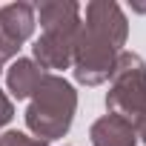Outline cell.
Here are the masks:
<instances>
[{
  "label": "cell",
  "mask_w": 146,
  "mask_h": 146,
  "mask_svg": "<svg viewBox=\"0 0 146 146\" xmlns=\"http://www.w3.org/2000/svg\"><path fill=\"white\" fill-rule=\"evenodd\" d=\"M43 75H46V72L32 57H15L12 66L6 69V86H9L12 98L26 100V98L35 95V89H37V83H40Z\"/></svg>",
  "instance_id": "7"
},
{
  "label": "cell",
  "mask_w": 146,
  "mask_h": 146,
  "mask_svg": "<svg viewBox=\"0 0 146 146\" xmlns=\"http://www.w3.org/2000/svg\"><path fill=\"white\" fill-rule=\"evenodd\" d=\"M135 132H137V140L146 143V117H140V120L135 123Z\"/></svg>",
  "instance_id": "10"
},
{
  "label": "cell",
  "mask_w": 146,
  "mask_h": 146,
  "mask_svg": "<svg viewBox=\"0 0 146 146\" xmlns=\"http://www.w3.org/2000/svg\"><path fill=\"white\" fill-rule=\"evenodd\" d=\"M78 112V92L66 78L60 75H46L40 78L32 103L26 109V129L37 137V140H57L72 129Z\"/></svg>",
  "instance_id": "3"
},
{
  "label": "cell",
  "mask_w": 146,
  "mask_h": 146,
  "mask_svg": "<svg viewBox=\"0 0 146 146\" xmlns=\"http://www.w3.org/2000/svg\"><path fill=\"white\" fill-rule=\"evenodd\" d=\"M92 146H135L137 143V132L129 120H123L120 115H103L92 123L89 129Z\"/></svg>",
  "instance_id": "6"
},
{
  "label": "cell",
  "mask_w": 146,
  "mask_h": 146,
  "mask_svg": "<svg viewBox=\"0 0 146 146\" xmlns=\"http://www.w3.org/2000/svg\"><path fill=\"white\" fill-rule=\"evenodd\" d=\"M12 117H15V103H12V98L3 89H0V129H3Z\"/></svg>",
  "instance_id": "9"
},
{
  "label": "cell",
  "mask_w": 146,
  "mask_h": 146,
  "mask_svg": "<svg viewBox=\"0 0 146 146\" xmlns=\"http://www.w3.org/2000/svg\"><path fill=\"white\" fill-rule=\"evenodd\" d=\"M126 35H129V23L117 3H112V0L86 3V15L75 37V54H72L75 80L83 86L106 83L112 78L117 54L123 52Z\"/></svg>",
  "instance_id": "1"
},
{
  "label": "cell",
  "mask_w": 146,
  "mask_h": 146,
  "mask_svg": "<svg viewBox=\"0 0 146 146\" xmlns=\"http://www.w3.org/2000/svg\"><path fill=\"white\" fill-rule=\"evenodd\" d=\"M35 17L40 20V37L32 46V60L57 75L60 69H72L75 37L83 23V9L75 0H43L35 6Z\"/></svg>",
  "instance_id": "2"
},
{
  "label": "cell",
  "mask_w": 146,
  "mask_h": 146,
  "mask_svg": "<svg viewBox=\"0 0 146 146\" xmlns=\"http://www.w3.org/2000/svg\"><path fill=\"white\" fill-rule=\"evenodd\" d=\"M0 146H49L46 140H37L26 132H17V129H9L0 135Z\"/></svg>",
  "instance_id": "8"
},
{
  "label": "cell",
  "mask_w": 146,
  "mask_h": 146,
  "mask_svg": "<svg viewBox=\"0 0 146 146\" xmlns=\"http://www.w3.org/2000/svg\"><path fill=\"white\" fill-rule=\"evenodd\" d=\"M37 17L32 3L0 6V60H15L20 46L35 35Z\"/></svg>",
  "instance_id": "5"
},
{
  "label": "cell",
  "mask_w": 146,
  "mask_h": 146,
  "mask_svg": "<svg viewBox=\"0 0 146 146\" xmlns=\"http://www.w3.org/2000/svg\"><path fill=\"white\" fill-rule=\"evenodd\" d=\"M3 66H6V60H0V72H3Z\"/></svg>",
  "instance_id": "11"
},
{
  "label": "cell",
  "mask_w": 146,
  "mask_h": 146,
  "mask_svg": "<svg viewBox=\"0 0 146 146\" xmlns=\"http://www.w3.org/2000/svg\"><path fill=\"white\" fill-rule=\"evenodd\" d=\"M106 109L132 126L146 117V60L137 52H120L109 78Z\"/></svg>",
  "instance_id": "4"
}]
</instances>
